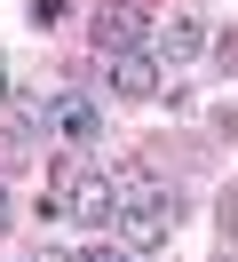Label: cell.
<instances>
[{"label":"cell","mask_w":238,"mask_h":262,"mask_svg":"<svg viewBox=\"0 0 238 262\" xmlns=\"http://www.w3.org/2000/svg\"><path fill=\"white\" fill-rule=\"evenodd\" d=\"M0 230H8V191H0Z\"/></svg>","instance_id":"9"},{"label":"cell","mask_w":238,"mask_h":262,"mask_svg":"<svg viewBox=\"0 0 238 262\" xmlns=\"http://www.w3.org/2000/svg\"><path fill=\"white\" fill-rule=\"evenodd\" d=\"M199 48H206V24L190 16V8H183V16H167V32H159V64L175 72V64H190Z\"/></svg>","instance_id":"5"},{"label":"cell","mask_w":238,"mask_h":262,"mask_svg":"<svg viewBox=\"0 0 238 262\" xmlns=\"http://www.w3.org/2000/svg\"><path fill=\"white\" fill-rule=\"evenodd\" d=\"M79 262H143V254H127V246H95V254H79Z\"/></svg>","instance_id":"6"},{"label":"cell","mask_w":238,"mask_h":262,"mask_svg":"<svg viewBox=\"0 0 238 262\" xmlns=\"http://www.w3.org/2000/svg\"><path fill=\"white\" fill-rule=\"evenodd\" d=\"M95 48L103 56L151 48V8H143V0H103V8H95Z\"/></svg>","instance_id":"3"},{"label":"cell","mask_w":238,"mask_h":262,"mask_svg":"<svg viewBox=\"0 0 238 262\" xmlns=\"http://www.w3.org/2000/svg\"><path fill=\"white\" fill-rule=\"evenodd\" d=\"M159 72H167V64H159V56L151 48H135V56H111V96H159Z\"/></svg>","instance_id":"4"},{"label":"cell","mask_w":238,"mask_h":262,"mask_svg":"<svg viewBox=\"0 0 238 262\" xmlns=\"http://www.w3.org/2000/svg\"><path fill=\"white\" fill-rule=\"evenodd\" d=\"M111 191H119V207H111V230H119L127 254H151V246L175 238V223H183V207H175L167 191H159L143 167H111Z\"/></svg>","instance_id":"1"},{"label":"cell","mask_w":238,"mask_h":262,"mask_svg":"<svg viewBox=\"0 0 238 262\" xmlns=\"http://www.w3.org/2000/svg\"><path fill=\"white\" fill-rule=\"evenodd\" d=\"M63 16V0H32V24H56Z\"/></svg>","instance_id":"7"},{"label":"cell","mask_w":238,"mask_h":262,"mask_svg":"<svg viewBox=\"0 0 238 262\" xmlns=\"http://www.w3.org/2000/svg\"><path fill=\"white\" fill-rule=\"evenodd\" d=\"M222 262H230V254H222Z\"/></svg>","instance_id":"10"},{"label":"cell","mask_w":238,"mask_h":262,"mask_svg":"<svg viewBox=\"0 0 238 262\" xmlns=\"http://www.w3.org/2000/svg\"><path fill=\"white\" fill-rule=\"evenodd\" d=\"M40 262H79V254H63V246H40Z\"/></svg>","instance_id":"8"},{"label":"cell","mask_w":238,"mask_h":262,"mask_svg":"<svg viewBox=\"0 0 238 262\" xmlns=\"http://www.w3.org/2000/svg\"><path fill=\"white\" fill-rule=\"evenodd\" d=\"M40 135H56L63 151H95V135H103V103L79 96V88H63V96L40 103Z\"/></svg>","instance_id":"2"}]
</instances>
